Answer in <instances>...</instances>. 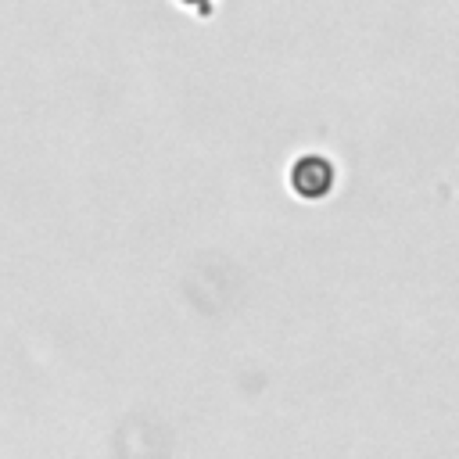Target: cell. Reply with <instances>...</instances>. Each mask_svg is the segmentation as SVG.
I'll return each mask as SVG.
<instances>
[{"instance_id": "6da1fadb", "label": "cell", "mask_w": 459, "mask_h": 459, "mask_svg": "<svg viewBox=\"0 0 459 459\" xmlns=\"http://www.w3.org/2000/svg\"><path fill=\"white\" fill-rule=\"evenodd\" d=\"M287 190L298 201H305V204L326 201L337 190V165H333V158L323 154V151L294 154V161L287 165Z\"/></svg>"}, {"instance_id": "7a4b0ae2", "label": "cell", "mask_w": 459, "mask_h": 459, "mask_svg": "<svg viewBox=\"0 0 459 459\" xmlns=\"http://www.w3.org/2000/svg\"><path fill=\"white\" fill-rule=\"evenodd\" d=\"M179 7H186L190 14H197V18H212V11H215V0H176Z\"/></svg>"}]
</instances>
